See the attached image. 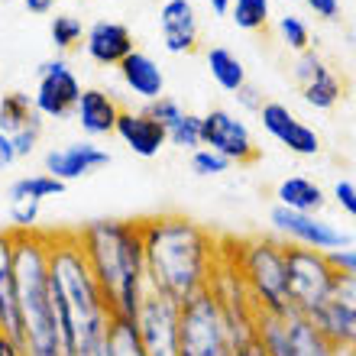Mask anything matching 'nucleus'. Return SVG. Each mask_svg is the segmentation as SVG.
<instances>
[{
    "mask_svg": "<svg viewBox=\"0 0 356 356\" xmlns=\"http://www.w3.org/2000/svg\"><path fill=\"white\" fill-rule=\"evenodd\" d=\"M104 350H107V356H146L136 324L130 318H111L107 334H104Z\"/></svg>",
    "mask_w": 356,
    "mask_h": 356,
    "instance_id": "obj_27",
    "label": "nucleus"
},
{
    "mask_svg": "<svg viewBox=\"0 0 356 356\" xmlns=\"http://www.w3.org/2000/svg\"><path fill=\"white\" fill-rule=\"evenodd\" d=\"M113 133H117L123 146H127L133 156H140V159L159 156V149L169 143L165 140V127H162L159 120H152L146 111H120Z\"/></svg>",
    "mask_w": 356,
    "mask_h": 356,
    "instance_id": "obj_18",
    "label": "nucleus"
},
{
    "mask_svg": "<svg viewBox=\"0 0 356 356\" xmlns=\"http://www.w3.org/2000/svg\"><path fill=\"white\" fill-rule=\"evenodd\" d=\"M311 321L337 350H356V279L337 275L327 305Z\"/></svg>",
    "mask_w": 356,
    "mask_h": 356,
    "instance_id": "obj_13",
    "label": "nucleus"
},
{
    "mask_svg": "<svg viewBox=\"0 0 356 356\" xmlns=\"http://www.w3.org/2000/svg\"><path fill=\"white\" fill-rule=\"evenodd\" d=\"M0 356H23V343L10 337L7 330H0Z\"/></svg>",
    "mask_w": 356,
    "mask_h": 356,
    "instance_id": "obj_42",
    "label": "nucleus"
},
{
    "mask_svg": "<svg viewBox=\"0 0 356 356\" xmlns=\"http://www.w3.org/2000/svg\"><path fill=\"white\" fill-rule=\"evenodd\" d=\"M26 3L29 13H36V17H42V13H52V7H56V0H23Z\"/></svg>",
    "mask_w": 356,
    "mask_h": 356,
    "instance_id": "obj_43",
    "label": "nucleus"
},
{
    "mask_svg": "<svg viewBox=\"0 0 356 356\" xmlns=\"http://www.w3.org/2000/svg\"><path fill=\"white\" fill-rule=\"evenodd\" d=\"M275 197H279V207L295 211V214H318L321 207L327 204L324 188L305 175H291V178H285V181H279Z\"/></svg>",
    "mask_w": 356,
    "mask_h": 356,
    "instance_id": "obj_22",
    "label": "nucleus"
},
{
    "mask_svg": "<svg viewBox=\"0 0 356 356\" xmlns=\"http://www.w3.org/2000/svg\"><path fill=\"white\" fill-rule=\"evenodd\" d=\"M39 133H42V117H33V123L29 127H23L19 133H13L10 140H13V149H17V159H26L29 152L36 149V143H39Z\"/></svg>",
    "mask_w": 356,
    "mask_h": 356,
    "instance_id": "obj_33",
    "label": "nucleus"
},
{
    "mask_svg": "<svg viewBox=\"0 0 356 356\" xmlns=\"http://www.w3.org/2000/svg\"><path fill=\"white\" fill-rule=\"evenodd\" d=\"M234 356H266V350L253 340V343H246V347H236V350H234Z\"/></svg>",
    "mask_w": 356,
    "mask_h": 356,
    "instance_id": "obj_44",
    "label": "nucleus"
},
{
    "mask_svg": "<svg viewBox=\"0 0 356 356\" xmlns=\"http://www.w3.org/2000/svg\"><path fill=\"white\" fill-rule=\"evenodd\" d=\"M321 65H324V58H321L318 52H314V49L301 52V56L295 58V81H298V85H305V81H308V78L314 75V72H318Z\"/></svg>",
    "mask_w": 356,
    "mask_h": 356,
    "instance_id": "obj_36",
    "label": "nucleus"
},
{
    "mask_svg": "<svg viewBox=\"0 0 356 356\" xmlns=\"http://www.w3.org/2000/svg\"><path fill=\"white\" fill-rule=\"evenodd\" d=\"M85 52L91 62L117 68L133 52V33L127 23L117 19H97L85 29Z\"/></svg>",
    "mask_w": 356,
    "mask_h": 356,
    "instance_id": "obj_16",
    "label": "nucleus"
},
{
    "mask_svg": "<svg viewBox=\"0 0 356 356\" xmlns=\"http://www.w3.org/2000/svg\"><path fill=\"white\" fill-rule=\"evenodd\" d=\"M104 165H111V152L101 149V146H94V143H88V140L68 143L62 149L46 152V175L58 178L62 185L94 175V172L104 169Z\"/></svg>",
    "mask_w": 356,
    "mask_h": 356,
    "instance_id": "obj_15",
    "label": "nucleus"
},
{
    "mask_svg": "<svg viewBox=\"0 0 356 356\" xmlns=\"http://www.w3.org/2000/svg\"><path fill=\"white\" fill-rule=\"evenodd\" d=\"M49 36H52V46L58 52H68V49H75L81 39H85V26H81V19L72 17V13H58L52 17L49 23Z\"/></svg>",
    "mask_w": 356,
    "mask_h": 356,
    "instance_id": "obj_29",
    "label": "nucleus"
},
{
    "mask_svg": "<svg viewBox=\"0 0 356 356\" xmlns=\"http://www.w3.org/2000/svg\"><path fill=\"white\" fill-rule=\"evenodd\" d=\"M337 356H356V350H340Z\"/></svg>",
    "mask_w": 356,
    "mask_h": 356,
    "instance_id": "obj_47",
    "label": "nucleus"
},
{
    "mask_svg": "<svg viewBox=\"0 0 356 356\" xmlns=\"http://www.w3.org/2000/svg\"><path fill=\"white\" fill-rule=\"evenodd\" d=\"M230 165H234V162L224 159L220 152L207 149V146L191 152V172H195L197 178H217V175H224V172H230Z\"/></svg>",
    "mask_w": 356,
    "mask_h": 356,
    "instance_id": "obj_31",
    "label": "nucleus"
},
{
    "mask_svg": "<svg viewBox=\"0 0 356 356\" xmlns=\"http://www.w3.org/2000/svg\"><path fill=\"white\" fill-rule=\"evenodd\" d=\"M36 117V107H33V97L23 91H10L0 97V133H19L23 127H29Z\"/></svg>",
    "mask_w": 356,
    "mask_h": 356,
    "instance_id": "obj_26",
    "label": "nucleus"
},
{
    "mask_svg": "<svg viewBox=\"0 0 356 356\" xmlns=\"http://www.w3.org/2000/svg\"><path fill=\"white\" fill-rule=\"evenodd\" d=\"M146 113H149L152 120H159L162 127L169 130L172 123H175V120H178V117H181V113H185V111H181V104H178L175 97H165V94H162L159 101H152L149 107H146Z\"/></svg>",
    "mask_w": 356,
    "mask_h": 356,
    "instance_id": "obj_34",
    "label": "nucleus"
},
{
    "mask_svg": "<svg viewBox=\"0 0 356 356\" xmlns=\"http://www.w3.org/2000/svg\"><path fill=\"white\" fill-rule=\"evenodd\" d=\"M65 191V185L58 181V178L46 175V172H36V175H23L17 178L13 185H10L7 197L10 204H19V201H33V204H42L46 197H56Z\"/></svg>",
    "mask_w": 356,
    "mask_h": 356,
    "instance_id": "obj_25",
    "label": "nucleus"
},
{
    "mask_svg": "<svg viewBox=\"0 0 356 356\" xmlns=\"http://www.w3.org/2000/svg\"><path fill=\"white\" fill-rule=\"evenodd\" d=\"M78 97H81V81L65 58H49L36 68L33 107L42 120H65L68 113H75Z\"/></svg>",
    "mask_w": 356,
    "mask_h": 356,
    "instance_id": "obj_9",
    "label": "nucleus"
},
{
    "mask_svg": "<svg viewBox=\"0 0 356 356\" xmlns=\"http://www.w3.org/2000/svg\"><path fill=\"white\" fill-rule=\"evenodd\" d=\"M120 111H123L120 104L113 101L107 91H101V88L81 91V97L75 104V117L88 136H107V133H113Z\"/></svg>",
    "mask_w": 356,
    "mask_h": 356,
    "instance_id": "obj_21",
    "label": "nucleus"
},
{
    "mask_svg": "<svg viewBox=\"0 0 356 356\" xmlns=\"http://www.w3.org/2000/svg\"><path fill=\"white\" fill-rule=\"evenodd\" d=\"M236 101H240V107H243V111H253V113L263 111V94L256 91L253 85L240 88V91H236Z\"/></svg>",
    "mask_w": 356,
    "mask_h": 356,
    "instance_id": "obj_39",
    "label": "nucleus"
},
{
    "mask_svg": "<svg viewBox=\"0 0 356 356\" xmlns=\"http://www.w3.org/2000/svg\"><path fill=\"white\" fill-rule=\"evenodd\" d=\"M330 263L340 275H347V279H356V246H347V250H337V253H330Z\"/></svg>",
    "mask_w": 356,
    "mask_h": 356,
    "instance_id": "obj_37",
    "label": "nucleus"
},
{
    "mask_svg": "<svg viewBox=\"0 0 356 356\" xmlns=\"http://www.w3.org/2000/svg\"><path fill=\"white\" fill-rule=\"evenodd\" d=\"M207 68H211V78L230 94H236L246 85L243 62L236 58V52H230V49H224V46H214L207 52Z\"/></svg>",
    "mask_w": 356,
    "mask_h": 356,
    "instance_id": "obj_24",
    "label": "nucleus"
},
{
    "mask_svg": "<svg viewBox=\"0 0 356 356\" xmlns=\"http://www.w3.org/2000/svg\"><path fill=\"white\" fill-rule=\"evenodd\" d=\"M178 356H234L224 311L211 291L188 298L178 311Z\"/></svg>",
    "mask_w": 356,
    "mask_h": 356,
    "instance_id": "obj_8",
    "label": "nucleus"
},
{
    "mask_svg": "<svg viewBox=\"0 0 356 356\" xmlns=\"http://www.w3.org/2000/svg\"><path fill=\"white\" fill-rule=\"evenodd\" d=\"M256 343L266 356H337L340 350L305 314L256 311Z\"/></svg>",
    "mask_w": 356,
    "mask_h": 356,
    "instance_id": "obj_7",
    "label": "nucleus"
},
{
    "mask_svg": "<svg viewBox=\"0 0 356 356\" xmlns=\"http://www.w3.org/2000/svg\"><path fill=\"white\" fill-rule=\"evenodd\" d=\"M17 162V149H13V140H10L7 133H0V172L10 169Z\"/></svg>",
    "mask_w": 356,
    "mask_h": 356,
    "instance_id": "obj_41",
    "label": "nucleus"
},
{
    "mask_svg": "<svg viewBox=\"0 0 356 356\" xmlns=\"http://www.w3.org/2000/svg\"><path fill=\"white\" fill-rule=\"evenodd\" d=\"M13 289L23 318V356H68L49 291V230H13Z\"/></svg>",
    "mask_w": 356,
    "mask_h": 356,
    "instance_id": "obj_4",
    "label": "nucleus"
},
{
    "mask_svg": "<svg viewBox=\"0 0 356 356\" xmlns=\"http://www.w3.org/2000/svg\"><path fill=\"white\" fill-rule=\"evenodd\" d=\"M279 36H282V42H285L291 52H298V56L311 49V33L298 17H282L279 19Z\"/></svg>",
    "mask_w": 356,
    "mask_h": 356,
    "instance_id": "obj_32",
    "label": "nucleus"
},
{
    "mask_svg": "<svg viewBox=\"0 0 356 356\" xmlns=\"http://www.w3.org/2000/svg\"><path fill=\"white\" fill-rule=\"evenodd\" d=\"M285 269H289V311L314 318L327 305L330 289L340 275L330 263V253L285 243Z\"/></svg>",
    "mask_w": 356,
    "mask_h": 356,
    "instance_id": "obj_6",
    "label": "nucleus"
},
{
    "mask_svg": "<svg viewBox=\"0 0 356 356\" xmlns=\"http://www.w3.org/2000/svg\"><path fill=\"white\" fill-rule=\"evenodd\" d=\"M140 227L149 291L175 305H185L188 298L207 291L220 256V236L185 214L146 217Z\"/></svg>",
    "mask_w": 356,
    "mask_h": 356,
    "instance_id": "obj_1",
    "label": "nucleus"
},
{
    "mask_svg": "<svg viewBox=\"0 0 356 356\" xmlns=\"http://www.w3.org/2000/svg\"><path fill=\"white\" fill-rule=\"evenodd\" d=\"M269 220L282 236H289L291 243L305 246V250L337 253V250L353 246V236H350L347 230H340V227L330 224V220H321L318 214H295V211H285V207L275 204Z\"/></svg>",
    "mask_w": 356,
    "mask_h": 356,
    "instance_id": "obj_11",
    "label": "nucleus"
},
{
    "mask_svg": "<svg viewBox=\"0 0 356 356\" xmlns=\"http://www.w3.org/2000/svg\"><path fill=\"white\" fill-rule=\"evenodd\" d=\"M305 3L321 19H337V13H340V0H305Z\"/></svg>",
    "mask_w": 356,
    "mask_h": 356,
    "instance_id": "obj_40",
    "label": "nucleus"
},
{
    "mask_svg": "<svg viewBox=\"0 0 356 356\" xmlns=\"http://www.w3.org/2000/svg\"><path fill=\"white\" fill-rule=\"evenodd\" d=\"M165 140L172 146H181V149H201V117L197 113H181L169 130H165Z\"/></svg>",
    "mask_w": 356,
    "mask_h": 356,
    "instance_id": "obj_30",
    "label": "nucleus"
},
{
    "mask_svg": "<svg viewBox=\"0 0 356 356\" xmlns=\"http://www.w3.org/2000/svg\"><path fill=\"white\" fill-rule=\"evenodd\" d=\"M224 243V240H220ZM234 250H224L234 259L243 289L256 311H289V269H285V243L275 236H250V240H230Z\"/></svg>",
    "mask_w": 356,
    "mask_h": 356,
    "instance_id": "obj_5",
    "label": "nucleus"
},
{
    "mask_svg": "<svg viewBox=\"0 0 356 356\" xmlns=\"http://www.w3.org/2000/svg\"><path fill=\"white\" fill-rule=\"evenodd\" d=\"M340 94H343V85H340V78L330 72L327 65H321L314 75L301 85V97L308 107L314 111H330V107H337Z\"/></svg>",
    "mask_w": 356,
    "mask_h": 356,
    "instance_id": "obj_23",
    "label": "nucleus"
},
{
    "mask_svg": "<svg viewBox=\"0 0 356 356\" xmlns=\"http://www.w3.org/2000/svg\"><path fill=\"white\" fill-rule=\"evenodd\" d=\"M162 46L172 56H188L197 49V17L191 0H165L159 10Z\"/></svg>",
    "mask_w": 356,
    "mask_h": 356,
    "instance_id": "obj_17",
    "label": "nucleus"
},
{
    "mask_svg": "<svg viewBox=\"0 0 356 356\" xmlns=\"http://www.w3.org/2000/svg\"><path fill=\"white\" fill-rule=\"evenodd\" d=\"M178 311L181 305L149 291L136 311V334L146 356H178Z\"/></svg>",
    "mask_w": 356,
    "mask_h": 356,
    "instance_id": "obj_10",
    "label": "nucleus"
},
{
    "mask_svg": "<svg viewBox=\"0 0 356 356\" xmlns=\"http://www.w3.org/2000/svg\"><path fill=\"white\" fill-rule=\"evenodd\" d=\"M201 146L220 152L224 159L230 162H253L259 156L253 143V133L243 120H236V113L224 111V107H214L201 117Z\"/></svg>",
    "mask_w": 356,
    "mask_h": 356,
    "instance_id": "obj_12",
    "label": "nucleus"
},
{
    "mask_svg": "<svg viewBox=\"0 0 356 356\" xmlns=\"http://www.w3.org/2000/svg\"><path fill=\"white\" fill-rule=\"evenodd\" d=\"M13 230H0V330L13 340H23V318H19L17 289H13Z\"/></svg>",
    "mask_w": 356,
    "mask_h": 356,
    "instance_id": "obj_20",
    "label": "nucleus"
},
{
    "mask_svg": "<svg viewBox=\"0 0 356 356\" xmlns=\"http://www.w3.org/2000/svg\"><path fill=\"white\" fill-rule=\"evenodd\" d=\"M117 72H120L123 88L136 94V97H143V101H159L162 91H165V75H162L159 62L146 56V52H140V49H133L130 56L117 65Z\"/></svg>",
    "mask_w": 356,
    "mask_h": 356,
    "instance_id": "obj_19",
    "label": "nucleus"
},
{
    "mask_svg": "<svg viewBox=\"0 0 356 356\" xmlns=\"http://www.w3.org/2000/svg\"><path fill=\"white\" fill-rule=\"evenodd\" d=\"M81 253L111 305L113 318H136L143 298L149 295L146 282V250L140 220H91L75 230Z\"/></svg>",
    "mask_w": 356,
    "mask_h": 356,
    "instance_id": "obj_3",
    "label": "nucleus"
},
{
    "mask_svg": "<svg viewBox=\"0 0 356 356\" xmlns=\"http://www.w3.org/2000/svg\"><path fill=\"white\" fill-rule=\"evenodd\" d=\"M230 19L246 33L266 29V23H269V0H234L230 3Z\"/></svg>",
    "mask_w": 356,
    "mask_h": 356,
    "instance_id": "obj_28",
    "label": "nucleus"
},
{
    "mask_svg": "<svg viewBox=\"0 0 356 356\" xmlns=\"http://www.w3.org/2000/svg\"><path fill=\"white\" fill-rule=\"evenodd\" d=\"M78 356H107V350H104V343H97V347H88V350H78Z\"/></svg>",
    "mask_w": 356,
    "mask_h": 356,
    "instance_id": "obj_46",
    "label": "nucleus"
},
{
    "mask_svg": "<svg viewBox=\"0 0 356 356\" xmlns=\"http://www.w3.org/2000/svg\"><path fill=\"white\" fill-rule=\"evenodd\" d=\"M49 291L68 356L104 343L113 314L75 230H49Z\"/></svg>",
    "mask_w": 356,
    "mask_h": 356,
    "instance_id": "obj_2",
    "label": "nucleus"
},
{
    "mask_svg": "<svg viewBox=\"0 0 356 356\" xmlns=\"http://www.w3.org/2000/svg\"><path fill=\"white\" fill-rule=\"evenodd\" d=\"M334 197H337V204L356 220V185L353 181H337V185H334Z\"/></svg>",
    "mask_w": 356,
    "mask_h": 356,
    "instance_id": "obj_38",
    "label": "nucleus"
},
{
    "mask_svg": "<svg viewBox=\"0 0 356 356\" xmlns=\"http://www.w3.org/2000/svg\"><path fill=\"white\" fill-rule=\"evenodd\" d=\"M259 120H263V130L269 133L272 140H279L295 156H318L321 152V136L311 130L308 123H301L285 104H275V101L263 104Z\"/></svg>",
    "mask_w": 356,
    "mask_h": 356,
    "instance_id": "obj_14",
    "label": "nucleus"
},
{
    "mask_svg": "<svg viewBox=\"0 0 356 356\" xmlns=\"http://www.w3.org/2000/svg\"><path fill=\"white\" fill-rule=\"evenodd\" d=\"M207 3H211V10H214L217 17H227V13H230V3H234V0H207Z\"/></svg>",
    "mask_w": 356,
    "mask_h": 356,
    "instance_id": "obj_45",
    "label": "nucleus"
},
{
    "mask_svg": "<svg viewBox=\"0 0 356 356\" xmlns=\"http://www.w3.org/2000/svg\"><path fill=\"white\" fill-rule=\"evenodd\" d=\"M39 207L33 201H19V204H10V230H33L39 220Z\"/></svg>",
    "mask_w": 356,
    "mask_h": 356,
    "instance_id": "obj_35",
    "label": "nucleus"
}]
</instances>
